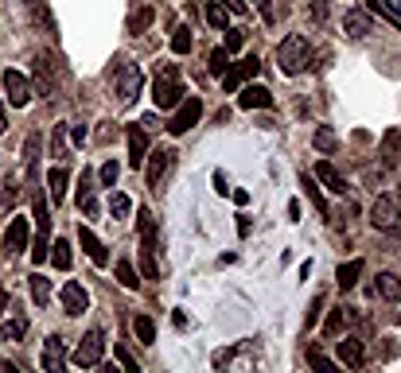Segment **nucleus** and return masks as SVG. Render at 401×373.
Returning a JSON list of instances; mask_svg holds the SVG:
<instances>
[{"label":"nucleus","instance_id":"obj_38","mask_svg":"<svg viewBox=\"0 0 401 373\" xmlns=\"http://www.w3.org/2000/svg\"><path fill=\"white\" fill-rule=\"evenodd\" d=\"M129 210H133V203H129V194H121V191H117V194H110V214H113V218H125Z\"/></svg>","mask_w":401,"mask_h":373},{"label":"nucleus","instance_id":"obj_28","mask_svg":"<svg viewBox=\"0 0 401 373\" xmlns=\"http://www.w3.org/2000/svg\"><path fill=\"white\" fill-rule=\"evenodd\" d=\"M24 168H27V179H36V168H39V136H27V144H24Z\"/></svg>","mask_w":401,"mask_h":373},{"label":"nucleus","instance_id":"obj_34","mask_svg":"<svg viewBox=\"0 0 401 373\" xmlns=\"http://www.w3.org/2000/svg\"><path fill=\"white\" fill-rule=\"evenodd\" d=\"M312 144L319 148V152H335V148H339V136L331 133L328 125H324V129H316V136H312Z\"/></svg>","mask_w":401,"mask_h":373},{"label":"nucleus","instance_id":"obj_4","mask_svg":"<svg viewBox=\"0 0 401 373\" xmlns=\"http://www.w3.org/2000/svg\"><path fill=\"white\" fill-rule=\"evenodd\" d=\"M277 62H280V70L284 74H300L308 66V43L304 36H289L284 43H280L277 51Z\"/></svg>","mask_w":401,"mask_h":373},{"label":"nucleus","instance_id":"obj_1","mask_svg":"<svg viewBox=\"0 0 401 373\" xmlns=\"http://www.w3.org/2000/svg\"><path fill=\"white\" fill-rule=\"evenodd\" d=\"M187 97V90H183V78L175 66H160L156 70V82H152V101H156L160 109H175Z\"/></svg>","mask_w":401,"mask_h":373},{"label":"nucleus","instance_id":"obj_27","mask_svg":"<svg viewBox=\"0 0 401 373\" xmlns=\"http://www.w3.org/2000/svg\"><path fill=\"white\" fill-rule=\"evenodd\" d=\"M207 24L219 27V31L230 27V12H226V4H222V0H210V4H207Z\"/></svg>","mask_w":401,"mask_h":373},{"label":"nucleus","instance_id":"obj_8","mask_svg":"<svg viewBox=\"0 0 401 373\" xmlns=\"http://www.w3.org/2000/svg\"><path fill=\"white\" fill-rule=\"evenodd\" d=\"M257 70H261V59H254V55H245L242 62H234L230 70L222 74V86H226V94H234V90H242L250 78H257Z\"/></svg>","mask_w":401,"mask_h":373},{"label":"nucleus","instance_id":"obj_49","mask_svg":"<svg viewBox=\"0 0 401 373\" xmlns=\"http://www.w3.org/2000/svg\"><path fill=\"white\" fill-rule=\"evenodd\" d=\"M289 218H292V222H300V203H296V198L289 203Z\"/></svg>","mask_w":401,"mask_h":373},{"label":"nucleus","instance_id":"obj_35","mask_svg":"<svg viewBox=\"0 0 401 373\" xmlns=\"http://www.w3.org/2000/svg\"><path fill=\"white\" fill-rule=\"evenodd\" d=\"M117 280H121V284H125L129 292L141 288V276H136V268L129 265V261H117Z\"/></svg>","mask_w":401,"mask_h":373},{"label":"nucleus","instance_id":"obj_50","mask_svg":"<svg viewBox=\"0 0 401 373\" xmlns=\"http://www.w3.org/2000/svg\"><path fill=\"white\" fill-rule=\"evenodd\" d=\"M8 303H12V296H8V292H0V315H4V307H8Z\"/></svg>","mask_w":401,"mask_h":373},{"label":"nucleus","instance_id":"obj_33","mask_svg":"<svg viewBox=\"0 0 401 373\" xmlns=\"http://www.w3.org/2000/svg\"><path fill=\"white\" fill-rule=\"evenodd\" d=\"M148 24H152V8H136V12L129 16V36H141V31H148Z\"/></svg>","mask_w":401,"mask_h":373},{"label":"nucleus","instance_id":"obj_31","mask_svg":"<svg viewBox=\"0 0 401 373\" xmlns=\"http://www.w3.org/2000/svg\"><path fill=\"white\" fill-rule=\"evenodd\" d=\"M133 331H136V338H141V342H156V323H152V319H148V315H136L133 319Z\"/></svg>","mask_w":401,"mask_h":373},{"label":"nucleus","instance_id":"obj_17","mask_svg":"<svg viewBox=\"0 0 401 373\" xmlns=\"http://www.w3.org/2000/svg\"><path fill=\"white\" fill-rule=\"evenodd\" d=\"M238 105L242 109H269L273 105V94H269L265 86H245V90H238Z\"/></svg>","mask_w":401,"mask_h":373},{"label":"nucleus","instance_id":"obj_45","mask_svg":"<svg viewBox=\"0 0 401 373\" xmlns=\"http://www.w3.org/2000/svg\"><path fill=\"white\" fill-rule=\"evenodd\" d=\"M242 43H245V36H242V31H234V27H226V51H242Z\"/></svg>","mask_w":401,"mask_h":373},{"label":"nucleus","instance_id":"obj_19","mask_svg":"<svg viewBox=\"0 0 401 373\" xmlns=\"http://www.w3.org/2000/svg\"><path fill=\"white\" fill-rule=\"evenodd\" d=\"M316 179L324 183V187H331L335 194H347V191H351V187H347V179H343L335 168H331L328 159H324V164H316Z\"/></svg>","mask_w":401,"mask_h":373},{"label":"nucleus","instance_id":"obj_22","mask_svg":"<svg viewBox=\"0 0 401 373\" xmlns=\"http://www.w3.org/2000/svg\"><path fill=\"white\" fill-rule=\"evenodd\" d=\"M359 276H363V261H343L339 272H335V284H339L343 292H351L354 284H359Z\"/></svg>","mask_w":401,"mask_h":373},{"label":"nucleus","instance_id":"obj_40","mask_svg":"<svg viewBox=\"0 0 401 373\" xmlns=\"http://www.w3.org/2000/svg\"><path fill=\"white\" fill-rule=\"evenodd\" d=\"M47 253H51V241H47V233H39L36 245H32V261H36V265H43V261H47Z\"/></svg>","mask_w":401,"mask_h":373},{"label":"nucleus","instance_id":"obj_26","mask_svg":"<svg viewBox=\"0 0 401 373\" xmlns=\"http://www.w3.org/2000/svg\"><path fill=\"white\" fill-rule=\"evenodd\" d=\"M51 265H55V268H59V272H66V268H71V261H74V257H71V241H66V237H59V241H55V245H51Z\"/></svg>","mask_w":401,"mask_h":373},{"label":"nucleus","instance_id":"obj_37","mask_svg":"<svg viewBox=\"0 0 401 373\" xmlns=\"http://www.w3.org/2000/svg\"><path fill=\"white\" fill-rule=\"evenodd\" d=\"M343 323H347V315H343V307H331V315H328V323H324V335H339L343 331Z\"/></svg>","mask_w":401,"mask_h":373},{"label":"nucleus","instance_id":"obj_44","mask_svg":"<svg viewBox=\"0 0 401 373\" xmlns=\"http://www.w3.org/2000/svg\"><path fill=\"white\" fill-rule=\"evenodd\" d=\"M24 331H27V319H24V315H20V319H12V323L4 326V338H20V335H24Z\"/></svg>","mask_w":401,"mask_h":373},{"label":"nucleus","instance_id":"obj_36","mask_svg":"<svg viewBox=\"0 0 401 373\" xmlns=\"http://www.w3.org/2000/svg\"><path fill=\"white\" fill-rule=\"evenodd\" d=\"M36 226L39 233H51V214H47V198L43 194H36Z\"/></svg>","mask_w":401,"mask_h":373},{"label":"nucleus","instance_id":"obj_48","mask_svg":"<svg viewBox=\"0 0 401 373\" xmlns=\"http://www.w3.org/2000/svg\"><path fill=\"white\" fill-rule=\"evenodd\" d=\"M226 4V12H238V16H245V0H222Z\"/></svg>","mask_w":401,"mask_h":373},{"label":"nucleus","instance_id":"obj_12","mask_svg":"<svg viewBox=\"0 0 401 373\" xmlns=\"http://www.w3.org/2000/svg\"><path fill=\"white\" fill-rule=\"evenodd\" d=\"M51 62H55V59H51L47 51H39V55H36V90L43 97L55 94V66H51Z\"/></svg>","mask_w":401,"mask_h":373},{"label":"nucleus","instance_id":"obj_47","mask_svg":"<svg viewBox=\"0 0 401 373\" xmlns=\"http://www.w3.org/2000/svg\"><path fill=\"white\" fill-rule=\"evenodd\" d=\"M319 311H324V300L316 296V300H312V311H308V326H312V323L319 319Z\"/></svg>","mask_w":401,"mask_h":373},{"label":"nucleus","instance_id":"obj_51","mask_svg":"<svg viewBox=\"0 0 401 373\" xmlns=\"http://www.w3.org/2000/svg\"><path fill=\"white\" fill-rule=\"evenodd\" d=\"M4 129H8V117H4V105H0V133H4Z\"/></svg>","mask_w":401,"mask_h":373},{"label":"nucleus","instance_id":"obj_2","mask_svg":"<svg viewBox=\"0 0 401 373\" xmlns=\"http://www.w3.org/2000/svg\"><path fill=\"white\" fill-rule=\"evenodd\" d=\"M141 272L145 280H156L160 268H156V218L141 210Z\"/></svg>","mask_w":401,"mask_h":373},{"label":"nucleus","instance_id":"obj_39","mask_svg":"<svg viewBox=\"0 0 401 373\" xmlns=\"http://www.w3.org/2000/svg\"><path fill=\"white\" fill-rule=\"evenodd\" d=\"M117 175H121V168H117V164H101V171H97V179H101V187H110L113 191V183H117Z\"/></svg>","mask_w":401,"mask_h":373},{"label":"nucleus","instance_id":"obj_6","mask_svg":"<svg viewBox=\"0 0 401 373\" xmlns=\"http://www.w3.org/2000/svg\"><path fill=\"white\" fill-rule=\"evenodd\" d=\"M101 354H106V335H101V331H86V338L78 342V350H74V365L90 370V365L101 361Z\"/></svg>","mask_w":401,"mask_h":373},{"label":"nucleus","instance_id":"obj_15","mask_svg":"<svg viewBox=\"0 0 401 373\" xmlns=\"http://www.w3.org/2000/svg\"><path fill=\"white\" fill-rule=\"evenodd\" d=\"M343 27H347V36H370L374 31V16L370 12H363V8H351V12L343 16Z\"/></svg>","mask_w":401,"mask_h":373},{"label":"nucleus","instance_id":"obj_14","mask_svg":"<svg viewBox=\"0 0 401 373\" xmlns=\"http://www.w3.org/2000/svg\"><path fill=\"white\" fill-rule=\"evenodd\" d=\"M78 241H82V249H86V257L94 261L97 268H106L110 265V253H106V245L94 237V229H86V226H78Z\"/></svg>","mask_w":401,"mask_h":373},{"label":"nucleus","instance_id":"obj_25","mask_svg":"<svg viewBox=\"0 0 401 373\" xmlns=\"http://www.w3.org/2000/svg\"><path fill=\"white\" fill-rule=\"evenodd\" d=\"M382 159L386 164H401V129H389L382 136Z\"/></svg>","mask_w":401,"mask_h":373},{"label":"nucleus","instance_id":"obj_3","mask_svg":"<svg viewBox=\"0 0 401 373\" xmlns=\"http://www.w3.org/2000/svg\"><path fill=\"white\" fill-rule=\"evenodd\" d=\"M141 86H145V74H141V66L129 59L117 62V101L121 105H133L136 94H141Z\"/></svg>","mask_w":401,"mask_h":373},{"label":"nucleus","instance_id":"obj_42","mask_svg":"<svg viewBox=\"0 0 401 373\" xmlns=\"http://www.w3.org/2000/svg\"><path fill=\"white\" fill-rule=\"evenodd\" d=\"M113 358L121 361V365H125L129 373H136V370H141V365H136V358H133V354H129L125 346H113Z\"/></svg>","mask_w":401,"mask_h":373},{"label":"nucleus","instance_id":"obj_18","mask_svg":"<svg viewBox=\"0 0 401 373\" xmlns=\"http://www.w3.org/2000/svg\"><path fill=\"white\" fill-rule=\"evenodd\" d=\"M62 361H66V354H62V338L59 335H51L47 338V346H43V358H39V365L47 373H59L62 370Z\"/></svg>","mask_w":401,"mask_h":373},{"label":"nucleus","instance_id":"obj_11","mask_svg":"<svg viewBox=\"0 0 401 373\" xmlns=\"http://www.w3.org/2000/svg\"><path fill=\"white\" fill-rule=\"evenodd\" d=\"M59 300H62V311L66 315H82L86 307H90V296H86V288L82 284H62V292H59Z\"/></svg>","mask_w":401,"mask_h":373},{"label":"nucleus","instance_id":"obj_32","mask_svg":"<svg viewBox=\"0 0 401 373\" xmlns=\"http://www.w3.org/2000/svg\"><path fill=\"white\" fill-rule=\"evenodd\" d=\"M171 51H175V55H187V51H191V31L183 24L171 27Z\"/></svg>","mask_w":401,"mask_h":373},{"label":"nucleus","instance_id":"obj_30","mask_svg":"<svg viewBox=\"0 0 401 373\" xmlns=\"http://www.w3.org/2000/svg\"><path fill=\"white\" fill-rule=\"evenodd\" d=\"M32 300H36L39 307H47V303H51V280L39 276V272L32 276Z\"/></svg>","mask_w":401,"mask_h":373},{"label":"nucleus","instance_id":"obj_10","mask_svg":"<svg viewBox=\"0 0 401 373\" xmlns=\"http://www.w3.org/2000/svg\"><path fill=\"white\" fill-rule=\"evenodd\" d=\"M370 222H374V229H393L398 226V203H393L389 194H382V198L370 206Z\"/></svg>","mask_w":401,"mask_h":373},{"label":"nucleus","instance_id":"obj_41","mask_svg":"<svg viewBox=\"0 0 401 373\" xmlns=\"http://www.w3.org/2000/svg\"><path fill=\"white\" fill-rule=\"evenodd\" d=\"M226 55H230V51L226 47H219V51H210V74H226Z\"/></svg>","mask_w":401,"mask_h":373},{"label":"nucleus","instance_id":"obj_20","mask_svg":"<svg viewBox=\"0 0 401 373\" xmlns=\"http://www.w3.org/2000/svg\"><path fill=\"white\" fill-rule=\"evenodd\" d=\"M78 206H82L86 214L94 218L97 214V198H94V175L82 171V179H78Z\"/></svg>","mask_w":401,"mask_h":373},{"label":"nucleus","instance_id":"obj_29","mask_svg":"<svg viewBox=\"0 0 401 373\" xmlns=\"http://www.w3.org/2000/svg\"><path fill=\"white\" fill-rule=\"evenodd\" d=\"M378 292H382L386 300H401V276H393V272H382V276H378Z\"/></svg>","mask_w":401,"mask_h":373},{"label":"nucleus","instance_id":"obj_13","mask_svg":"<svg viewBox=\"0 0 401 373\" xmlns=\"http://www.w3.org/2000/svg\"><path fill=\"white\" fill-rule=\"evenodd\" d=\"M145 156H148V133H145V120H141V125H129V164L145 168Z\"/></svg>","mask_w":401,"mask_h":373},{"label":"nucleus","instance_id":"obj_21","mask_svg":"<svg viewBox=\"0 0 401 373\" xmlns=\"http://www.w3.org/2000/svg\"><path fill=\"white\" fill-rule=\"evenodd\" d=\"M339 358H343V365L359 370V365H363V358H366L363 342H359V338H343V342H339Z\"/></svg>","mask_w":401,"mask_h":373},{"label":"nucleus","instance_id":"obj_16","mask_svg":"<svg viewBox=\"0 0 401 373\" xmlns=\"http://www.w3.org/2000/svg\"><path fill=\"white\" fill-rule=\"evenodd\" d=\"M4 249H8V253L27 249V218L24 214L12 218V226H8V233H4Z\"/></svg>","mask_w":401,"mask_h":373},{"label":"nucleus","instance_id":"obj_5","mask_svg":"<svg viewBox=\"0 0 401 373\" xmlns=\"http://www.w3.org/2000/svg\"><path fill=\"white\" fill-rule=\"evenodd\" d=\"M199 117H203V101H199V97H183L164 129H168L171 136H183L187 129H195V125H199Z\"/></svg>","mask_w":401,"mask_h":373},{"label":"nucleus","instance_id":"obj_24","mask_svg":"<svg viewBox=\"0 0 401 373\" xmlns=\"http://www.w3.org/2000/svg\"><path fill=\"white\" fill-rule=\"evenodd\" d=\"M300 187H304V194L312 198V203H316V210H319V214H324V218L331 222V206H328V198H324V191L316 187V179H312V175H300Z\"/></svg>","mask_w":401,"mask_h":373},{"label":"nucleus","instance_id":"obj_23","mask_svg":"<svg viewBox=\"0 0 401 373\" xmlns=\"http://www.w3.org/2000/svg\"><path fill=\"white\" fill-rule=\"evenodd\" d=\"M47 191H51V203L55 206L66 198V168H51L47 171Z\"/></svg>","mask_w":401,"mask_h":373},{"label":"nucleus","instance_id":"obj_9","mask_svg":"<svg viewBox=\"0 0 401 373\" xmlns=\"http://www.w3.org/2000/svg\"><path fill=\"white\" fill-rule=\"evenodd\" d=\"M4 90H8V101H12L16 109H24L27 101H32V82H27V74H20V70H4Z\"/></svg>","mask_w":401,"mask_h":373},{"label":"nucleus","instance_id":"obj_43","mask_svg":"<svg viewBox=\"0 0 401 373\" xmlns=\"http://www.w3.org/2000/svg\"><path fill=\"white\" fill-rule=\"evenodd\" d=\"M308 365H312V370H319V373H331V361L324 358L319 350H308Z\"/></svg>","mask_w":401,"mask_h":373},{"label":"nucleus","instance_id":"obj_46","mask_svg":"<svg viewBox=\"0 0 401 373\" xmlns=\"http://www.w3.org/2000/svg\"><path fill=\"white\" fill-rule=\"evenodd\" d=\"M378 4L386 8V16H389V20H393V16L401 20V0H378Z\"/></svg>","mask_w":401,"mask_h":373},{"label":"nucleus","instance_id":"obj_7","mask_svg":"<svg viewBox=\"0 0 401 373\" xmlns=\"http://www.w3.org/2000/svg\"><path fill=\"white\" fill-rule=\"evenodd\" d=\"M171 159H175V152L171 148H152L145 156V179H148V187H160L164 183V175H168V168H171Z\"/></svg>","mask_w":401,"mask_h":373}]
</instances>
